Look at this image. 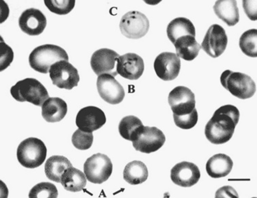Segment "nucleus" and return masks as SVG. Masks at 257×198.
Instances as JSON below:
<instances>
[{
	"label": "nucleus",
	"mask_w": 257,
	"mask_h": 198,
	"mask_svg": "<svg viewBox=\"0 0 257 198\" xmlns=\"http://www.w3.org/2000/svg\"><path fill=\"white\" fill-rule=\"evenodd\" d=\"M215 14L227 26H235L239 21V10L236 1H217L214 7Z\"/></svg>",
	"instance_id": "4be33fe9"
},
{
	"label": "nucleus",
	"mask_w": 257,
	"mask_h": 198,
	"mask_svg": "<svg viewBox=\"0 0 257 198\" xmlns=\"http://www.w3.org/2000/svg\"><path fill=\"white\" fill-rule=\"evenodd\" d=\"M233 165L231 157L225 154H216L207 161L206 171L212 178H222L229 174Z\"/></svg>",
	"instance_id": "aec40b11"
},
{
	"label": "nucleus",
	"mask_w": 257,
	"mask_h": 198,
	"mask_svg": "<svg viewBox=\"0 0 257 198\" xmlns=\"http://www.w3.org/2000/svg\"><path fill=\"white\" fill-rule=\"evenodd\" d=\"M168 100L175 115H188L195 108V94L186 87L179 86L173 89L169 93Z\"/></svg>",
	"instance_id": "9b49d317"
},
{
	"label": "nucleus",
	"mask_w": 257,
	"mask_h": 198,
	"mask_svg": "<svg viewBox=\"0 0 257 198\" xmlns=\"http://www.w3.org/2000/svg\"><path fill=\"white\" fill-rule=\"evenodd\" d=\"M148 178V170L142 161H133L127 163L123 170V179L127 183L136 185L146 181Z\"/></svg>",
	"instance_id": "a878e982"
},
{
	"label": "nucleus",
	"mask_w": 257,
	"mask_h": 198,
	"mask_svg": "<svg viewBox=\"0 0 257 198\" xmlns=\"http://www.w3.org/2000/svg\"><path fill=\"white\" fill-rule=\"evenodd\" d=\"M45 5L51 13L59 15H65L71 12L75 5V0H45Z\"/></svg>",
	"instance_id": "c756f323"
},
{
	"label": "nucleus",
	"mask_w": 257,
	"mask_h": 198,
	"mask_svg": "<svg viewBox=\"0 0 257 198\" xmlns=\"http://www.w3.org/2000/svg\"><path fill=\"white\" fill-rule=\"evenodd\" d=\"M58 191L56 186L50 182H41L30 190V197H57Z\"/></svg>",
	"instance_id": "c85d7f7f"
},
{
	"label": "nucleus",
	"mask_w": 257,
	"mask_h": 198,
	"mask_svg": "<svg viewBox=\"0 0 257 198\" xmlns=\"http://www.w3.org/2000/svg\"><path fill=\"white\" fill-rule=\"evenodd\" d=\"M227 43L225 30L222 26L214 24L207 30L201 46L209 56L216 58L224 52Z\"/></svg>",
	"instance_id": "9d476101"
},
{
	"label": "nucleus",
	"mask_w": 257,
	"mask_h": 198,
	"mask_svg": "<svg viewBox=\"0 0 257 198\" xmlns=\"http://www.w3.org/2000/svg\"><path fill=\"white\" fill-rule=\"evenodd\" d=\"M256 5V1H243V10L250 20H257Z\"/></svg>",
	"instance_id": "72a5a7b5"
},
{
	"label": "nucleus",
	"mask_w": 257,
	"mask_h": 198,
	"mask_svg": "<svg viewBox=\"0 0 257 198\" xmlns=\"http://www.w3.org/2000/svg\"><path fill=\"white\" fill-rule=\"evenodd\" d=\"M119 28L121 34L127 39H140L148 33L150 22L143 13L131 11L121 18Z\"/></svg>",
	"instance_id": "6e6552de"
},
{
	"label": "nucleus",
	"mask_w": 257,
	"mask_h": 198,
	"mask_svg": "<svg viewBox=\"0 0 257 198\" xmlns=\"http://www.w3.org/2000/svg\"><path fill=\"white\" fill-rule=\"evenodd\" d=\"M1 43H0V70L3 71L13 62L14 58V53L12 49L3 41L1 38Z\"/></svg>",
	"instance_id": "473e14b6"
},
{
	"label": "nucleus",
	"mask_w": 257,
	"mask_h": 198,
	"mask_svg": "<svg viewBox=\"0 0 257 198\" xmlns=\"http://www.w3.org/2000/svg\"><path fill=\"white\" fill-rule=\"evenodd\" d=\"M67 111L68 106L65 101L59 98H49L42 106V116L49 123L62 121Z\"/></svg>",
	"instance_id": "6ab92c4d"
},
{
	"label": "nucleus",
	"mask_w": 257,
	"mask_h": 198,
	"mask_svg": "<svg viewBox=\"0 0 257 198\" xmlns=\"http://www.w3.org/2000/svg\"><path fill=\"white\" fill-rule=\"evenodd\" d=\"M97 89L102 100L111 104H118L125 97L124 89L110 74H102L97 79Z\"/></svg>",
	"instance_id": "ddd939ff"
},
{
	"label": "nucleus",
	"mask_w": 257,
	"mask_h": 198,
	"mask_svg": "<svg viewBox=\"0 0 257 198\" xmlns=\"http://www.w3.org/2000/svg\"><path fill=\"white\" fill-rule=\"evenodd\" d=\"M173 45L179 58L188 62L195 60L201 49V46L196 41L195 37L192 36H182Z\"/></svg>",
	"instance_id": "412c9836"
},
{
	"label": "nucleus",
	"mask_w": 257,
	"mask_h": 198,
	"mask_svg": "<svg viewBox=\"0 0 257 198\" xmlns=\"http://www.w3.org/2000/svg\"><path fill=\"white\" fill-rule=\"evenodd\" d=\"M144 60L135 53H126L117 58V74L124 79L138 80L144 73Z\"/></svg>",
	"instance_id": "f3484780"
},
{
	"label": "nucleus",
	"mask_w": 257,
	"mask_h": 198,
	"mask_svg": "<svg viewBox=\"0 0 257 198\" xmlns=\"http://www.w3.org/2000/svg\"><path fill=\"white\" fill-rule=\"evenodd\" d=\"M181 68L180 58L176 53H162L156 58L154 70L160 79L173 81L178 77Z\"/></svg>",
	"instance_id": "4468645a"
},
{
	"label": "nucleus",
	"mask_w": 257,
	"mask_h": 198,
	"mask_svg": "<svg viewBox=\"0 0 257 198\" xmlns=\"http://www.w3.org/2000/svg\"><path fill=\"white\" fill-rule=\"evenodd\" d=\"M21 30L29 36L43 33L47 26V19L41 11L30 9L22 13L19 20Z\"/></svg>",
	"instance_id": "a211bd4d"
},
{
	"label": "nucleus",
	"mask_w": 257,
	"mask_h": 198,
	"mask_svg": "<svg viewBox=\"0 0 257 198\" xmlns=\"http://www.w3.org/2000/svg\"><path fill=\"white\" fill-rule=\"evenodd\" d=\"M239 47L241 51L250 58L257 57V30H247L239 39Z\"/></svg>",
	"instance_id": "cd10ccee"
},
{
	"label": "nucleus",
	"mask_w": 257,
	"mask_h": 198,
	"mask_svg": "<svg viewBox=\"0 0 257 198\" xmlns=\"http://www.w3.org/2000/svg\"><path fill=\"white\" fill-rule=\"evenodd\" d=\"M173 119L175 123L180 128L184 129H189L192 128L197 125L198 121V112L195 108L188 115H177L173 114Z\"/></svg>",
	"instance_id": "2f4dec72"
},
{
	"label": "nucleus",
	"mask_w": 257,
	"mask_h": 198,
	"mask_svg": "<svg viewBox=\"0 0 257 198\" xmlns=\"http://www.w3.org/2000/svg\"><path fill=\"white\" fill-rule=\"evenodd\" d=\"M171 178L177 185L190 187L199 182L201 172L195 163L183 161L171 169Z\"/></svg>",
	"instance_id": "dca6fc26"
},
{
	"label": "nucleus",
	"mask_w": 257,
	"mask_h": 198,
	"mask_svg": "<svg viewBox=\"0 0 257 198\" xmlns=\"http://www.w3.org/2000/svg\"><path fill=\"white\" fill-rule=\"evenodd\" d=\"M215 196L216 197H239L237 192L231 186H224L219 188Z\"/></svg>",
	"instance_id": "f704fd0d"
},
{
	"label": "nucleus",
	"mask_w": 257,
	"mask_h": 198,
	"mask_svg": "<svg viewBox=\"0 0 257 198\" xmlns=\"http://www.w3.org/2000/svg\"><path fill=\"white\" fill-rule=\"evenodd\" d=\"M144 127V125L139 118L132 115L127 116L123 118L119 123V132L122 138L133 142Z\"/></svg>",
	"instance_id": "bb28decb"
},
{
	"label": "nucleus",
	"mask_w": 257,
	"mask_h": 198,
	"mask_svg": "<svg viewBox=\"0 0 257 198\" xmlns=\"http://www.w3.org/2000/svg\"><path fill=\"white\" fill-rule=\"evenodd\" d=\"M68 61V55L58 46L45 45L36 47L29 57L32 69L40 73L47 74L53 64L59 61Z\"/></svg>",
	"instance_id": "f03ea898"
},
{
	"label": "nucleus",
	"mask_w": 257,
	"mask_h": 198,
	"mask_svg": "<svg viewBox=\"0 0 257 198\" xmlns=\"http://www.w3.org/2000/svg\"><path fill=\"white\" fill-rule=\"evenodd\" d=\"M166 138L161 129L155 127H143L137 138L133 142L135 150L150 154L160 149L165 144Z\"/></svg>",
	"instance_id": "1a4fd4ad"
},
{
	"label": "nucleus",
	"mask_w": 257,
	"mask_h": 198,
	"mask_svg": "<svg viewBox=\"0 0 257 198\" xmlns=\"http://www.w3.org/2000/svg\"><path fill=\"white\" fill-rule=\"evenodd\" d=\"M94 136L92 133L86 132L81 129H77L72 137V142L75 147L79 150L89 149L92 145Z\"/></svg>",
	"instance_id": "7c9ffc66"
},
{
	"label": "nucleus",
	"mask_w": 257,
	"mask_h": 198,
	"mask_svg": "<svg viewBox=\"0 0 257 198\" xmlns=\"http://www.w3.org/2000/svg\"><path fill=\"white\" fill-rule=\"evenodd\" d=\"M49 75L53 85L68 90L77 87L80 80L78 70L68 61H59L53 64Z\"/></svg>",
	"instance_id": "0eeeda50"
},
{
	"label": "nucleus",
	"mask_w": 257,
	"mask_h": 198,
	"mask_svg": "<svg viewBox=\"0 0 257 198\" xmlns=\"http://www.w3.org/2000/svg\"><path fill=\"white\" fill-rule=\"evenodd\" d=\"M47 148L41 140L29 138L21 142L17 148L19 162L27 168H36L45 161Z\"/></svg>",
	"instance_id": "39448f33"
},
{
	"label": "nucleus",
	"mask_w": 257,
	"mask_h": 198,
	"mask_svg": "<svg viewBox=\"0 0 257 198\" xmlns=\"http://www.w3.org/2000/svg\"><path fill=\"white\" fill-rule=\"evenodd\" d=\"M69 160L64 156L54 155L47 159L45 169V174L49 180L61 182L64 172L68 167H72Z\"/></svg>",
	"instance_id": "b1692460"
},
{
	"label": "nucleus",
	"mask_w": 257,
	"mask_h": 198,
	"mask_svg": "<svg viewBox=\"0 0 257 198\" xmlns=\"http://www.w3.org/2000/svg\"><path fill=\"white\" fill-rule=\"evenodd\" d=\"M86 178L84 173L72 166L66 169L63 174L61 183L67 191L78 192L83 190L86 186Z\"/></svg>",
	"instance_id": "393cba45"
},
{
	"label": "nucleus",
	"mask_w": 257,
	"mask_h": 198,
	"mask_svg": "<svg viewBox=\"0 0 257 198\" xmlns=\"http://www.w3.org/2000/svg\"><path fill=\"white\" fill-rule=\"evenodd\" d=\"M167 36L173 44L180 38L185 36L195 37V28L193 24L188 19L179 17L171 21L167 26Z\"/></svg>",
	"instance_id": "5701e85b"
},
{
	"label": "nucleus",
	"mask_w": 257,
	"mask_h": 198,
	"mask_svg": "<svg viewBox=\"0 0 257 198\" xmlns=\"http://www.w3.org/2000/svg\"><path fill=\"white\" fill-rule=\"evenodd\" d=\"M239 120V111L233 105L219 108L207 123L205 134L211 143L221 144L231 140Z\"/></svg>",
	"instance_id": "f257e3e1"
},
{
	"label": "nucleus",
	"mask_w": 257,
	"mask_h": 198,
	"mask_svg": "<svg viewBox=\"0 0 257 198\" xmlns=\"http://www.w3.org/2000/svg\"><path fill=\"white\" fill-rule=\"evenodd\" d=\"M220 82L224 89L241 100L252 98L256 92L254 81L241 72L225 70L220 77Z\"/></svg>",
	"instance_id": "20e7f679"
},
{
	"label": "nucleus",
	"mask_w": 257,
	"mask_h": 198,
	"mask_svg": "<svg viewBox=\"0 0 257 198\" xmlns=\"http://www.w3.org/2000/svg\"><path fill=\"white\" fill-rule=\"evenodd\" d=\"M106 121V116L102 110L95 106H87L78 112L76 125L82 131L92 133L103 126Z\"/></svg>",
	"instance_id": "2eb2a0df"
},
{
	"label": "nucleus",
	"mask_w": 257,
	"mask_h": 198,
	"mask_svg": "<svg viewBox=\"0 0 257 198\" xmlns=\"http://www.w3.org/2000/svg\"><path fill=\"white\" fill-rule=\"evenodd\" d=\"M119 57L118 53L111 49H99L91 56V67L98 77L102 74H110L115 77L117 75V60Z\"/></svg>",
	"instance_id": "f8f14e48"
},
{
	"label": "nucleus",
	"mask_w": 257,
	"mask_h": 198,
	"mask_svg": "<svg viewBox=\"0 0 257 198\" xmlns=\"http://www.w3.org/2000/svg\"><path fill=\"white\" fill-rule=\"evenodd\" d=\"M11 93L18 102H28L38 106H43L44 102L49 98L48 91L43 84L32 78L19 81L11 87Z\"/></svg>",
	"instance_id": "7ed1b4c3"
},
{
	"label": "nucleus",
	"mask_w": 257,
	"mask_h": 198,
	"mask_svg": "<svg viewBox=\"0 0 257 198\" xmlns=\"http://www.w3.org/2000/svg\"><path fill=\"white\" fill-rule=\"evenodd\" d=\"M113 172L111 159L104 154L97 153L86 160L84 173L87 180L95 184L106 181Z\"/></svg>",
	"instance_id": "423d86ee"
}]
</instances>
